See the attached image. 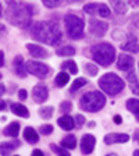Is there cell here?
<instances>
[{"label":"cell","mask_w":139,"mask_h":156,"mask_svg":"<svg viewBox=\"0 0 139 156\" xmlns=\"http://www.w3.org/2000/svg\"><path fill=\"white\" fill-rule=\"evenodd\" d=\"M0 64H2V67H4V53L3 52H0Z\"/></svg>","instance_id":"cell-43"},{"label":"cell","mask_w":139,"mask_h":156,"mask_svg":"<svg viewBox=\"0 0 139 156\" xmlns=\"http://www.w3.org/2000/svg\"><path fill=\"white\" fill-rule=\"evenodd\" d=\"M68 81H70V77H68V74L64 71H60L54 78V84L57 85V87H64V85H67Z\"/></svg>","instance_id":"cell-24"},{"label":"cell","mask_w":139,"mask_h":156,"mask_svg":"<svg viewBox=\"0 0 139 156\" xmlns=\"http://www.w3.org/2000/svg\"><path fill=\"white\" fill-rule=\"evenodd\" d=\"M60 67H61V70H67V71L71 73V74H77L78 73V67H77V64H75V62H72V60L64 62Z\"/></svg>","instance_id":"cell-27"},{"label":"cell","mask_w":139,"mask_h":156,"mask_svg":"<svg viewBox=\"0 0 139 156\" xmlns=\"http://www.w3.org/2000/svg\"><path fill=\"white\" fill-rule=\"evenodd\" d=\"M18 133H19V123L17 121H13V123H10L9 126L6 127L3 130V134L6 136H11V138H17L18 136Z\"/></svg>","instance_id":"cell-18"},{"label":"cell","mask_w":139,"mask_h":156,"mask_svg":"<svg viewBox=\"0 0 139 156\" xmlns=\"http://www.w3.org/2000/svg\"><path fill=\"white\" fill-rule=\"evenodd\" d=\"M134 155H135V156H139V149H136L135 152H134Z\"/></svg>","instance_id":"cell-46"},{"label":"cell","mask_w":139,"mask_h":156,"mask_svg":"<svg viewBox=\"0 0 139 156\" xmlns=\"http://www.w3.org/2000/svg\"><path fill=\"white\" fill-rule=\"evenodd\" d=\"M130 140V136L123 133H110L104 136V144L106 145H114V144H123Z\"/></svg>","instance_id":"cell-12"},{"label":"cell","mask_w":139,"mask_h":156,"mask_svg":"<svg viewBox=\"0 0 139 156\" xmlns=\"http://www.w3.org/2000/svg\"><path fill=\"white\" fill-rule=\"evenodd\" d=\"M7 2H9L10 4H11V3H14V0H7Z\"/></svg>","instance_id":"cell-47"},{"label":"cell","mask_w":139,"mask_h":156,"mask_svg":"<svg viewBox=\"0 0 139 156\" xmlns=\"http://www.w3.org/2000/svg\"><path fill=\"white\" fill-rule=\"evenodd\" d=\"M11 112H13L16 116L24 117V119H28L29 117V112L24 105L21 103H11Z\"/></svg>","instance_id":"cell-20"},{"label":"cell","mask_w":139,"mask_h":156,"mask_svg":"<svg viewBox=\"0 0 139 156\" xmlns=\"http://www.w3.org/2000/svg\"><path fill=\"white\" fill-rule=\"evenodd\" d=\"M130 4L132 7H139V0H130Z\"/></svg>","instance_id":"cell-42"},{"label":"cell","mask_w":139,"mask_h":156,"mask_svg":"<svg viewBox=\"0 0 139 156\" xmlns=\"http://www.w3.org/2000/svg\"><path fill=\"white\" fill-rule=\"evenodd\" d=\"M127 81H128V84H130L132 94L139 95V81H138V78H136L135 73H134L132 70L127 74Z\"/></svg>","instance_id":"cell-17"},{"label":"cell","mask_w":139,"mask_h":156,"mask_svg":"<svg viewBox=\"0 0 139 156\" xmlns=\"http://www.w3.org/2000/svg\"><path fill=\"white\" fill-rule=\"evenodd\" d=\"M113 120H114V123H116V124H121V123H123V117H121L120 114H117V116H114Z\"/></svg>","instance_id":"cell-39"},{"label":"cell","mask_w":139,"mask_h":156,"mask_svg":"<svg viewBox=\"0 0 139 156\" xmlns=\"http://www.w3.org/2000/svg\"><path fill=\"white\" fill-rule=\"evenodd\" d=\"M91 56L99 66L109 67L113 64L114 58H116V49L111 43L107 42L96 43L91 48Z\"/></svg>","instance_id":"cell-3"},{"label":"cell","mask_w":139,"mask_h":156,"mask_svg":"<svg viewBox=\"0 0 139 156\" xmlns=\"http://www.w3.org/2000/svg\"><path fill=\"white\" fill-rule=\"evenodd\" d=\"M65 0H42V3L45 4L47 9H56V7H60L64 4Z\"/></svg>","instance_id":"cell-30"},{"label":"cell","mask_w":139,"mask_h":156,"mask_svg":"<svg viewBox=\"0 0 139 156\" xmlns=\"http://www.w3.org/2000/svg\"><path fill=\"white\" fill-rule=\"evenodd\" d=\"M49 96V89L45 84H38L32 89V98L36 103H45Z\"/></svg>","instance_id":"cell-9"},{"label":"cell","mask_w":139,"mask_h":156,"mask_svg":"<svg viewBox=\"0 0 139 156\" xmlns=\"http://www.w3.org/2000/svg\"><path fill=\"white\" fill-rule=\"evenodd\" d=\"M25 67H26V71L29 74L35 75L38 78H46L49 74H50V67L45 63H40V62H35V60H29V62L25 63Z\"/></svg>","instance_id":"cell-7"},{"label":"cell","mask_w":139,"mask_h":156,"mask_svg":"<svg viewBox=\"0 0 139 156\" xmlns=\"http://www.w3.org/2000/svg\"><path fill=\"white\" fill-rule=\"evenodd\" d=\"M24 140L28 144H36L39 141V135L32 127H26L24 130Z\"/></svg>","instance_id":"cell-19"},{"label":"cell","mask_w":139,"mask_h":156,"mask_svg":"<svg viewBox=\"0 0 139 156\" xmlns=\"http://www.w3.org/2000/svg\"><path fill=\"white\" fill-rule=\"evenodd\" d=\"M96 145V138L91 134H85L81 140V151L84 155H91Z\"/></svg>","instance_id":"cell-10"},{"label":"cell","mask_w":139,"mask_h":156,"mask_svg":"<svg viewBox=\"0 0 139 156\" xmlns=\"http://www.w3.org/2000/svg\"><path fill=\"white\" fill-rule=\"evenodd\" d=\"M18 96H19V99H21V101H25L26 96H28V94H26L25 89H19V91H18Z\"/></svg>","instance_id":"cell-38"},{"label":"cell","mask_w":139,"mask_h":156,"mask_svg":"<svg viewBox=\"0 0 139 156\" xmlns=\"http://www.w3.org/2000/svg\"><path fill=\"white\" fill-rule=\"evenodd\" d=\"M85 85H86V80H85V78H77V80L72 82L71 89H70V91H71V92H77L78 89L84 88Z\"/></svg>","instance_id":"cell-29"},{"label":"cell","mask_w":139,"mask_h":156,"mask_svg":"<svg viewBox=\"0 0 139 156\" xmlns=\"http://www.w3.org/2000/svg\"><path fill=\"white\" fill-rule=\"evenodd\" d=\"M99 17H102V18L110 17V9H109V6H106L104 3L99 4Z\"/></svg>","instance_id":"cell-32"},{"label":"cell","mask_w":139,"mask_h":156,"mask_svg":"<svg viewBox=\"0 0 139 156\" xmlns=\"http://www.w3.org/2000/svg\"><path fill=\"white\" fill-rule=\"evenodd\" d=\"M26 49H28L29 55L32 57H36V58H47L49 53L46 49H43L42 46L39 45H35V43H26Z\"/></svg>","instance_id":"cell-13"},{"label":"cell","mask_w":139,"mask_h":156,"mask_svg":"<svg viewBox=\"0 0 139 156\" xmlns=\"http://www.w3.org/2000/svg\"><path fill=\"white\" fill-rule=\"evenodd\" d=\"M57 56L60 57H67V56H72L75 53V49L72 46H63V48H58L57 49Z\"/></svg>","instance_id":"cell-26"},{"label":"cell","mask_w":139,"mask_h":156,"mask_svg":"<svg viewBox=\"0 0 139 156\" xmlns=\"http://www.w3.org/2000/svg\"><path fill=\"white\" fill-rule=\"evenodd\" d=\"M85 68H86L88 74L92 75V77H95V75L97 74V67L95 64H92V63H86V64H85Z\"/></svg>","instance_id":"cell-36"},{"label":"cell","mask_w":139,"mask_h":156,"mask_svg":"<svg viewBox=\"0 0 139 156\" xmlns=\"http://www.w3.org/2000/svg\"><path fill=\"white\" fill-rule=\"evenodd\" d=\"M107 29H109V24L104 23V21L91 20V23H89V32L96 38H103L106 35Z\"/></svg>","instance_id":"cell-8"},{"label":"cell","mask_w":139,"mask_h":156,"mask_svg":"<svg viewBox=\"0 0 139 156\" xmlns=\"http://www.w3.org/2000/svg\"><path fill=\"white\" fill-rule=\"evenodd\" d=\"M57 124H58L60 128H63V130H65V131H71L72 128L77 126V124H75V119L67 116V114L63 116V117H60V119L57 120Z\"/></svg>","instance_id":"cell-16"},{"label":"cell","mask_w":139,"mask_h":156,"mask_svg":"<svg viewBox=\"0 0 139 156\" xmlns=\"http://www.w3.org/2000/svg\"><path fill=\"white\" fill-rule=\"evenodd\" d=\"M104 105H106V96L99 91L86 92L79 101L81 109L85 112H89V113L102 110Z\"/></svg>","instance_id":"cell-4"},{"label":"cell","mask_w":139,"mask_h":156,"mask_svg":"<svg viewBox=\"0 0 139 156\" xmlns=\"http://www.w3.org/2000/svg\"><path fill=\"white\" fill-rule=\"evenodd\" d=\"M121 49L125 50V52H132V53H138L139 52V43L138 39L134 35H128L127 36V41L121 45Z\"/></svg>","instance_id":"cell-15"},{"label":"cell","mask_w":139,"mask_h":156,"mask_svg":"<svg viewBox=\"0 0 139 156\" xmlns=\"http://www.w3.org/2000/svg\"><path fill=\"white\" fill-rule=\"evenodd\" d=\"M127 109L135 116V119L139 121V99H128L125 103Z\"/></svg>","instance_id":"cell-22"},{"label":"cell","mask_w":139,"mask_h":156,"mask_svg":"<svg viewBox=\"0 0 139 156\" xmlns=\"http://www.w3.org/2000/svg\"><path fill=\"white\" fill-rule=\"evenodd\" d=\"M32 6L25 3H11L6 10V20L18 28H26L32 18Z\"/></svg>","instance_id":"cell-2"},{"label":"cell","mask_w":139,"mask_h":156,"mask_svg":"<svg viewBox=\"0 0 139 156\" xmlns=\"http://www.w3.org/2000/svg\"><path fill=\"white\" fill-rule=\"evenodd\" d=\"M32 155H33V156H43L45 153H43L42 151H39V149H33V151H32Z\"/></svg>","instance_id":"cell-40"},{"label":"cell","mask_w":139,"mask_h":156,"mask_svg":"<svg viewBox=\"0 0 139 156\" xmlns=\"http://www.w3.org/2000/svg\"><path fill=\"white\" fill-rule=\"evenodd\" d=\"M64 25L65 31L68 32V36L74 41H78L84 36V28H85V21L79 18L75 14H67L64 17Z\"/></svg>","instance_id":"cell-6"},{"label":"cell","mask_w":139,"mask_h":156,"mask_svg":"<svg viewBox=\"0 0 139 156\" xmlns=\"http://www.w3.org/2000/svg\"><path fill=\"white\" fill-rule=\"evenodd\" d=\"M84 123H85V117L82 114H77L75 116V124L78 127H81V126H84Z\"/></svg>","instance_id":"cell-37"},{"label":"cell","mask_w":139,"mask_h":156,"mask_svg":"<svg viewBox=\"0 0 139 156\" xmlns=\"http://www.w3.org/2000/svg\"><path fill=\"white\" fill-rule=\"evenodd\" d=\"M50 148H52V151H54L56 153H58V155L70 156V152H68V149H67V148H64V146H56V145H50Z\"/></svg>","instance_id":"cell-33"},{"label":"cell","mask_w":139,"mask_h":156,"mask_svg":"<svg viewBox=\"0 0 139 156\" xmlns=\"http://www.w3.org/2000/svg\"><path fill=\"white\" fill-rule=\"evenodd\" d=\"M134 57H131L130 55H120L118 56V58H117V67H118V70H121V71H131L134 68Z\"/></svg>","instance_id":"cell-11"},{"label":"cell","mask_w":139,"mask_h":156,"mask_svg":"<svg viewBox=\"0 0 139 156\" xmlns=\"http://www.w3.org/2000/svg\"><path fill=\"white\" fill-rule=\"evenodd\" d=\"M32 38L38 42L47 43L50 46H56L61 42L63 35L61 29L54 21H39L32 28Z\"/></svg>","instance_id":"cell-1"},{"label":"cell","mask_w":139,"mask_h":156,"mask_svg":"<svg viewBox=\"0 0 139 156\" xmlns=\"http://www.w3.org/2000/svg\"><path fill=\"white\" fill-rule=\"evenodd\" d=\"M60 110H61L63 113H68V112H71L72 110V103L70 101L61 102V103H60Z\"/></svg>","instance_id":"cell-35"},{"label":"cell","mask_w":139,"mask_h":156,"mask_svg":"<svg viewBox=\"0 0 139 156\" xmlns=\"http://www.w3.org/2000/svg\"><path fill=\"white\" fill-rule=\"evenodd\" d=\"M19 141L17 140V141H13V142H3L2 145H0V152H2V155L3 156H6V155H9L10 152H13L14 149H17L19 146Z\"/></svg>","instance_id":"cell-21"},{"label":"cell","mask_w":139,"mask_h":156,"mask_svg":"<svg viewBox=\"0 0 139 156\" xmlns=\"http://www.w3.org/2000/svg\"><path fill=\"white\" fill-rule=\"evenodd\" d=\"M134 140L139 144V128H138V130H135V133H134Z\"/></svg>","instance_id":"cell-41"},{"label":"cell","mask_w":139,"mask_h":156,"mask_svg":"<svg viewBox=\"0 0 139 156\" xmlns=\"http://www.w3.org/2000/svg\"><path fill=\"white\" fill-rule=\"evenodd\" d=\"M114 3V11L117 14H124L127 11V4L123 3L121 0H117V2H113Z\"/></svg>","instance_id":"cell-31"},{"label":"cell","mask_w":139,"mask_h":156,"mask_svg":"<svg viewBox=\"0 0 139 156\" xmlns=\"http://www.w3.org/2000/svg\"><path fill=\"white\" fill-rule=\"evenodd\" d=\"M0 88H2V89H0V94H2V95H4V84H2V85H0Z\"/></svg>","instance_id":"cell-44"},{"label":"cell","mask_w":139,"mask_h":156,"mask_svg":"<svg viewBox=\"0 0 139 156\" xmlns=\"http://www.w3.org/2000/svg\"><path fill=\"white\" fill-rule=\"evenodd\" d=\"M13 66H14V73H16L18 77H21V78L26 77V73L28 71H26V67H25V63H24L23 56L21 55L16 56L13 60Z\"/></svg>","instance_id":"cell-14"},{"label":"cell","mask_w":139,"mask_h":156,"mask_svg":"<svg viewBox=\"0 0 139 156\" xmlns=\"http://www.w3.org/2000/svg\"><path fill=\"white\" fill-rule=\"evenodd\" d=\"M99 87L107 95L114 96V95L120 94L124 88H125V82L117 74H114V73H107V74L102 75L99 78Z\"/></svg>","instance_id":"cell-5"},{"label":"cell","mask_w":139,"mask_h":156,"mask_svg":"<svg viewBox=\"0 0 139 156\" xmlns=\"http://www.w3.org/2000/svg\"><path fill=\"white\" fill-rule=\"evenodd\" d=\"M53 113H54V109L52 106H46V107L39 109V116L42 117L43 120H50V117L53 116Z\"/></svg>","instance_id":"cell-28"},{"label":"cell","mask_w":139,"mask_h":156,"mask_svg":"<svg viewBox=\"0 0 139 156\" xmlns=\"http://www.w3.org/2000/svg\"><path fill=\"white\" fill-rule=\"evenodd\" d=\"M39 133L42 135H49V134L53 133V126L52 124H45V126H40L39 127Z\"/></svg>","instance_id":"cell-34"},{"label":"cell","mask_w":139,"mask_h":156,"mask_svg":"<svg viewBox=\"0 0 139 156\" xmlns=\"http://www.w3.org/2000/svg\"><path fill=\"white\" fill-rule=\"evenodd\" d=\"M99 4L100 3H88L84 6V11L89 16H99Z\"/></svg>","instance_id":"cell-25"},{"label":"cell","mask_w":139,"mask_h":156,"mask_svg":"<svg viewBox=\"0 0 139 156\" xmlns=\"http://www.w3.org/2000/svg\"><path fill=\"white\" fill-rule=\"evenodd\" d=\"M111 2H116V0H111Z\"/></svg>","instance_id":"cell-48"},{"label":"cell","mask_w":139,"mask_h":156,"mask_svg":"<svg viewBox=\"0 0 139 156\" xmlns=\"http://www.w3.org/2000/svg\"><path fill=\"white\" fill-rule=\"evenodd\" d=\"M4 109H6V102L2 101V110H4Z\"/></svg>","instance_id":"cell-45"},{"label":"cell","mask_w":139,"mask_h":156,"mask_svg":"<svg viewBox=\"0 0 139 156\" xmlns=\"http://www.w3.org/2000/svg\"><path fill=\"white\" fill-rule=\"evenodd\" d=\"M60 145L64 146V148H67V149H74L75 146H77V138H75V135L70 134V135H67V136L63 138L61 142H60Z\"/></svg>","instance_id":"cell-23"}]
</instances>
